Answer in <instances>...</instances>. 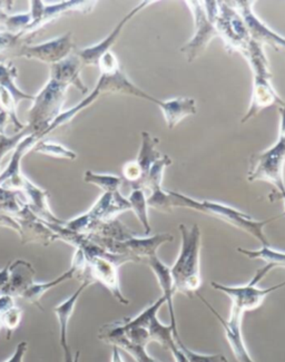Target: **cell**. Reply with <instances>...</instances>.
Here are the masks:
<instances>
[{"label":"cell","mask_w":285,"mask_h":362,"mask_svg":"<svg viewBox=\"0 0 285 362\" xmlns=\"http://www.w3.org/2000/svg\"><path fill=\"white\" fill-rule=\"evenodd\" d=\"M166 192H168V209L170 212L173 209H189V210L203 213V214L223 221L225 223L231 224L234 228L249 233L257 241L261 242L262 247H271L264 232L265 226L279 218H284L283 214H280V216L269 218L267 220L257 221L252 218L248 213L236 210V209L223 204V203L213 202L209 199L199 201V199H192L187 195L170 191V189H166Z\"/></svg>","instance_id":"obj_1"},{"label":"cell","mask_w":285,"mask_h":362,"mask_svg":"<svg viewBox=\"0 0 285 362\" xmlns=\"http://www.w3.org/2000/svg\"><path fill=\"white\" fill-rule=\"evenodd\" d=\"M272 270V267L269 264L259 269L253 279L245 286H230L217 284V282L211 284L213 289L226 294L232 300V308H231L230 317L228 320L223 319L212 305H207V309L216 317L217 320L220 321L224 331H242L244 313L248 311H253V310L261 307L262 303L269 294L285 288V281L282 284H275L267 289L257 288V284H260Z\"/></svg>","instance_id":"obj_2"},{"label":"cell","mask_w":285,"mask_h":362,"mask_svg":"<svg viewBox=\"0 0 285 362\" xmlns=\"http://www.w3.org/2000/svg\"><path fill=\"white\" fill-rule=\"evenodd\" d=\"M181 249L173 267L170 268L174 291L192 298L202 284V232L197 224L192 226L180 224Z\"/></svg>","instance_id":"obj_3"},{"label":"cell","mask_w":285,"mask_h":362,"mask_svg":"<svg viewBox=\"0 0 285 362\" xmlns=\"http://www.w3.org/2000/svg\"><path fill=\"white\" fill-rule=\"evenodd\" d=\"M243 56L251 66L252 73H253L251 100H250L248 112L241 119V123L245 124L252 118L257 117L262 110L269 106L275 105L279 108L282 107L285 105V100L275 92L271 82L272 73L269 71V61L263 46L252 38Z\"/></svg>","instance_id":"obj_4"},{"label":"cell","mask_w":285,"mask_h":362,"mask_svg":"<svg viewBox=\"0 0 285 362\" xmlns=\"http://www.w3.org/2000/svg\"><path fill=\"white\" fill-rule=\"evenodd\" d=\"M280 110V132L273 146L263 152L255 153L250 158L246 180L249 182H267L274 185L280 193H284L285 184V105Z\"/></svg>","instance_id":"obj_5"},{"label":"cell","mask_w":285,"mask_h":362,"mask_svg":"<svg viewBox=\"0 0 285 362\" xmlns=\"http://www.w3.org/2000/svg\"><path fill=\"white\" fill-rule=\"evenodd\" d=\"M69 87L65 83L50 77L47 84L35 96L32 108L29 110L26 125L29 134L36 135L40 141L46 136V132L52 122L63 113L66 93Z\"/></svg>","instance_id":"obj_6"},{"label":"cell","mask_w":285,"mask_h":362,"mask_svg":"<svg viewBox=\"0 0 285 362\" xmlns=\"http://www.w3.org/2000/svg\"><path fill=\"white\" fill-rule=\"evenodd\" d=\"M204 6L226 49L244 55L252 37L241 13L225 1H204Z\"/></svg>","instance_id":"obj_7"},{"label":"cell","mask_w":285,"mask_h":362,"mask_svg":"<svg viewBox=\"0 0 285 362\" xmlns=\"http://www.w3.org/2000/svg\"><path fill=\"white\" fill-rule=\"evenodd\" d=\"M97 67L100 69V76L94 90L100 94V96L105 94H123L149 100L156 105L160 102L158 98L147 94L129 81V77L126 76L125 71L122 69L117 57L112 50L100 58Z\"/></svg>","instance_id":"obj_8"},{"label":"cell","mask_w":285,"mask_h":362,"mask_svg":"<svg viewBox=\"0 0 285 362\" xmlns=\"http://www.w3.org/2000/svg\"><path fill=\"white\" fill-rule=\"evenodd\" d=\"M89 239L94 243L102 247L108 252L114 255H126L131 257L134 263H144L149 257L157 255V250L165 243L174 241L170 233H160L153 236L135 235L125 241H114V240L100 238L94 234H87Z\"/></svg>","instance_id":"obj_9"},{"label":"cell","mask_w":285,"mask_h":362,"mask_svg":"<svg viewBox=\"0 0 285 362\" xmlns=\"http://www.w3.org/2000/svg\"><path fill=\"white\" fill-rule=\"evenodd\" d=\"M30 4V15L32 21L28 25L21 37L25 40H32L38 30L45 25L50 24V21H56L64 13L71 11H79L81 13H88L94 9L96 1H64V3L54 4L46 6L44 1H29Z\"/></svg>","instance_id":"obj_10"},{"label":"cell","mask_w":285,"mask_h":362,"mask_svg":"<svg viewBox=\"0 0 285 362\" xmlns=\"http://www.w3.org/2000/svg\"><path fill=\"white\" fill-rule=\"evenodd\" d=\"M185 4L193 15L195 34L192 37V40L181 48V52L185 54L189 63H193L204 53L211 40L215 37H219V33L205 8L204 1H185Z\"/></svg>","instance_id":"obj_11"},{"label":"cell","mask_w":285,"mask_h":362,"mask_svg":"<svg viewBox=\"0 0 285 362\" xmlns=\"http://www.w3.org/2000/svg\"><path fill=\"white\" fill-rule=\"evenodd\" d=\"M74 48L75 45L73 42V33L69 32L63 36L42 42L40 45L25 44L21 46L16 57L36 59L52 66L69 57L73 54Z\"/></svg>","instance_id":"obj_12"},{"label":"cell","mask_w":285,"mask_h":362,"mask_svg":"<svg viewBox=\"0 0 285 362\" xmlns=\"http://www.w3.org/2000/svg\"><path fill=\"white\" fill-rule=\"evenodd\" d=\"M154 3H156V1L147 0V1H143V3L135 6V7L118 23L117 26L114 28V30H112L106 38H104L102 42H98L96 45L89 46V47L83 48V49L77 52V55H78L83 66L98 65L100 58H102L105 54L110 52V48L115 45L116 42H117L118 38L121 36L122 32H123L126 25L129 24V21H131L134 17L136 16V15H139L141 11H144L146 7H149V5H152V4Z\"/></svg>","instance_id":"obj_13"},{"label":"cell","mask_w":285,"mask_h":362,"mask_svg":"<svg viewBox=\"0 0 285 362\" xmlns=\"http://www.w3.org/2000/svg\"><path fill=\"white\" fill-rule=\"evenodd\" d=\"M234 7L241 13L242 18L249 29L250 34L254 40H257L262 46L269 45L275 50H285V38L277 33L273 32L267 25L257 18L253 11V1L240 0L233 3Z\"/></svg>","instance_id":"obj_14"},{"label":"cell","mask_w":285,"mask_h":362,"mask_svg":"<svg viewBox=\"0 0 285 362\" xmlns=\"http://www.w3.org/2000/svg\"><path fill=\"white\" fill-rule=\"evenodd\" d=\"M18 223L19 238L21 245L37 243L42 247H48L52 242L57 241L58 236L55 232H52L38 216L29 209L28 205H25L21 214L17 216Z\"/></svg>","instance_id":"obj_15"},{"label":"cell","mask_w":285,"mask_h":362,"mask_svg":"<svg viewBox=\"0 0 285 362\" xmlns=\"http://www.w3.org/2000/svg\"><path fill=\"white\" fill-rule=\"evenodd\" d=\"M91 282L84 281L81 282L78 289L75 293L71 294V297L67 298L65 301L62 302L59 305L54 308V313L58 319V325H59V344H61L62 349L64 352V362H78L81 352L77 351L75 356L71 354V346L69 344V339H67V331H69V320L73 315L74 310L76 307L77 301L79 297L85 290L91 286Z\"/></svg>","instance_id":"obj_16"},{"label":"cell","mask_w":285,"mask_h":362,"mask_svg":"<svg viewBox=\"0 0 285 362\" xmlns=\"http://www.w3.org/2000/svg\"><path fill=\"white\" fill-rule=\"evenodd\" d=\"M17 191L21 192L29 209L40 220L50 224H61V226H63L65 223V221L58 218L50 210V203H48L50 193L46 189L37 187L36 184L33 183L28 177L25 175L23 176Z\"/></svg>","instance_id":"obj_17"},{"label":"cell","mask_w":285,"mask_h":362,"mask_svg":"<svg viewBox=\"0 0 285 362\" xmlns=\"http://www.w3.org/2000/svg\"><path fill=\"white\" fill-rule=\"evenodd\" d=\"M36 271L34 267L27 261L15 260L9 263V279L0 296H9L16 299L23 298L35 284Z\"/></svg>","instance_id":"obj_18"},{"label":"cell","mask_w":285,"mask_h":362,"mask_svg":"<svg viewBox=\"0 0 285 362\" xmlns=\"http://www.w3.org/2000/svg\"><path fill=\"white\" fill-rule=\"evenodd\" d=\"M38 141L40 139H37L35 134L27 135L21 139L16 148L13 150L8 165L0 173V187L17 191L21 177L24 176L21 172V160L27 153L33 150V147Z\"/></svg>","instance_id":"obj_19"},{"label":"cell","mask_w":285,"mask_h":362,"mask_svg":"<svg viewBox=\"0 0 285 362\" xmlns=\"http://www.w3.org/2000/svg\"><path fill=\"white\" fill-rule=\"evenodd\" d=\"M84 66L81 64L77 53L71 54L59 63L50 66V76L69 86H75L83 94H86L87 87L81 82V71Z\"/></svg>","instance_id":"obj_20"},{"label":"cell","mask_w":285,"mask_h":362,"mask_svg":"<svg viewBox=\"0 0 285 362\" xmlns=\"http://www.w3.org/2000/svg\"><path fill=\"white\" fill-rule=\"evenodd\" d=\"M157 106L162 110L165 123L170 129H174L187 116L195 115L197 113V102L191 98L160 100Z\"/></svg>","instance_id":"obj_21"},{"label":"cell","mask_w":285,"mask_h":362,"mask_svg":"<svg viewBox=\"0 0 285 362\" xmlns=\"http://www.w3.org/2000/svg\"><path fill=\"white\" fill-rule=\"evenodd\" d=\"M98 339H100V341L104 342V344L116 346L118 349L127 352L136 362H161L151 357L147 354L145 346H136V344H129V341H126L121 334H117L112 328L110 323H106L100 329V331H98Z\"/></svg>","instance_id":"obj_22"},{"label":"cell","mask_w":285,"mask_h":362,"mask_svg":"<svg viewBox=\"0 0 285 362\" xmlns=\"http://www.w3.org/2000/svg\"><path fill=\"white\" fill-rule=\"evenodd\" d=\"M149 265V269L153 271L155 276H156L158 284H160L161 289L163 291V297L166 300V305L170 311V322L176 323L175 313H174V286L173 278H172V273H170V268L168 265L164 264L162 261L158 259L157 255H152L149 257L145 262Z\"/></svg>","instance_id":"obj_23"},{"label":"cell","mask_w":285,"mask_h":362,"mask_svg":"<svg viewBox=\"0 0 285 362\" xmlns=\"http://www.w3.org/2000/svg\"><path fill=\"white\" fill-rule=\"evenodd\" d=\"M141 148H139V155H137L135 162L141 170V182L139 189H143L145 180H146L153 164L162 156V154L157 150V145L160 143V139H155L146 131L141 132Z\"/></svg>","instance_id":"obj_24"},{"label":"cell","mask_w":285,"mask_h":362,"mask_svg":"<svg viewBox=\"0 0 285 362\" xmlns=\"http://www.w3.org/2000/svg\"><path fill=\"white\" fill-rule=\"evenodd\" d=\"M77 273V268L75 265L71 264V269L63 273L62 276L56 278L55 280L50 281L46 284H40V282H35L34 286L24 294V297L21 299H24L25 301L32 305H36L42 310V305H40V300L44 297L45 294L47 293L48 291L55 288V286H59V284H64L66 281L71 280V279L75 278Z\"/></svg>","instance_id":"obj_25"},{"label":"cell","mask_w":285,"mask_h":362,"mask_svg":"<svg viewBox=\"0 0 285 362\" xmlns=\"http://www.w3.org/2000/svg\"><path fill=\"white\" fill-rule=\"evenodd\" d=\"M18 76L16 66L11 62H1L0 63V88L7 90L13 94L17 104L21 100H34L35 96L26 94L16 85V78Z\"/></svg>","instance_id":"obj_26"},{"label":"cell","mask_w":285,"mask_h":362,"mask_svg":"<svg viewBox=\"0 0 285 362\" xmlns=\"http://www.w3.org/2000/svg\"><path fill=\"white\" fill-rule=\"evenodd\" d=\"M238 253H241L244 257L250 260L264 261L267 264L271 265L273 269H285V252H280L271 247H262L259 250H248L243 247L236 249Z\"/></svg>","instance_id":"obj_27"},{"label":"cell","mask_w":285,"mask_h":362,"mask_svg":"<svg viewBox=\"0 0 285 362\" xmlns=\"http://www.w3.org/2000/svg\"><path fill=\"white\" fill-rule=\"evenodd\" d=\"M129 202L131 204V211L139 218L141 226L144 228L145 235H149L152 232V226L149 223V204H147V197L145 191L141 189H132L131 194L129 197Z\"/></svg>","instance_id":"obj_28"},{"label":"cell","mask_w":285,"mask_h":362,"mask_svg":"<svg viewBox=\"0 0 285 362\" xmlns=\"http://www.w3.org/2000/svg\"><path fill=\"white\" fill-rule=\"evenodd\" d=\"M26 202L21 192L0 187V213L17 218Z\"/></svg>","instance_id":"obj_29"},{"label":"cell","mask_w":285,"mask_h":362,"mask_svg":"<svg viewBox=\"0 0 285 362\" xmlns=\"http://www.w3.org/2000/svg\"><path fill=\"white\" fill-rule=\"evenodd\" d=\"M173 160H170L168 155H162L158 160L153 164L146 180H145L143 191H149L151 194L162 189L163 176L165 168L172 165Z\"/></svg>","instance_id":"obj_30"},{"label":"cell","mask_w":285,"mask_h":362,"mask_svg":"<svg viewBox=\"0 0 285 362\" xmlns=\"http://www.w3.org/2000/svg\"><path fill=\"white\" fill-rule=\"evenodd\" d=\"M84 181L100 187L104 193H114L120 191L124 182L120 176L112 175V174H97L92 171L85 172Z\"/></svg>","instance_id":"obj_31"},{"label":"cell","mask_w":285,"mask_h":362,"mask_svg":"<svg viewBox=\"0 0 285 362\" xmlns=\"http://www.w3.org/2000/svg\"><path fill=\"white\" fill-rule=\"evenodd\" d=\"M32 151L34 153L47 155L52 158H64V160H75L77 158V154L74 151L69 150L67 147L58 144V143L45 141V139L38 141L33 147Z\"/></svg>","instance_id":"obj_32"},{"label":"cell","mask_w":285,"mask_h":362,"mask_svg":"<svg viewBox=\"0 0 285 362\" xmlns=\"http://www.w3.org/2000/svg\"><path fill=\"white\" fill-rule=\"evenodd\" d=\"M173 338L180 350L185 356L187 362H228L223 354H201L192 351L182 341L181 337L178 334V327L173 328Z\"/></svg>","instance_id":"obj_33"},{"label":"cell","mask_w":285,"mask_h":362,"mask_svg":"<svg viewBox=\"0 0 285 362\" xmlns=\"http://www.w3.org/2000/svg\"><path fill=\"white\" fill-rule=\"evenodd\" d=\"M23 317V310L17 305L9 308L1 315V326L7 330V339H11L13 331L18 328Z\"/></svg>","instance_id":"obj_34"},{"label":"cell","mask_w":285,"mask_h":362,"mask_svg":"<svg viewBox=\"0 0 285 362\" xmlns=\"http://www.w3.org/2000/svg\"><path fill=\"white\" fill-rule=\"evenodd\" d=\"M27 135H29V132L25 127V129L19 132L17 134L13 135V136L5 135V136L1 137V139H0V164H1L4 156L6 154H8L11 151L15 150L21 139H24Z\"/></svg>","instance_id":"obj_35"},{"label":"cell","mask_w":285,"mask_h":362,"mask_svg":"<svg viewBox=\"0 0 285 362\" xmlns=\"http://www.w3.org/2000/svg\"><path fill=\"white\" fill-rule=\"evenodd\" d=\"M27 349H28L27 342L21 341V344H17L16 349H15L13 356L8 360H6L5 362H24Z\"/></svg>","instance_id":"obj_36"},{"label":"cell","mask_w":285,"mask_h":362,"mask_svg":"<svg viewBox=\"0 0 285 362\" xmlns=\"http://www.w3.org/2000/svg\"><path fill=\"white\" fill-rule=\"evenodd\" d=\"M16 305V302L13 298L9 297V296H0V328H1V315L5 313L6 310H8L9 308Z\"/></svg>","instance_id":"obj_37"},{"label":"cell","mask_w":285,"mask_h":362,"mask_svg":"<svg viewBox=\"0 0 285 362\" xmlns=\"http://www.w3.org/2000/svg\"><path fill=\"white\" fill-rule=\"evenodd\" d=\"M282 197H285V192L284 193H280V192L273 191L269 193L267 199H269V202L274 203L277 201H280Z\"/></svg>","instance_id":"obj_38"},{"label":"cell","mask_w":285,"mask_h":362,"mask_svg":"<svg viewBox=\"0 0 285 362\" xmlns=\"http://www.w3.org/2000/svg\"><path fill=\"white\" fill-rule=\"evenodd\" d=\"M281 201H283V202H284V212H283L282 214L283 216H285V197H282V199H281Z\"/></svg>","instance_id":"obj_39"}]
</instances>
